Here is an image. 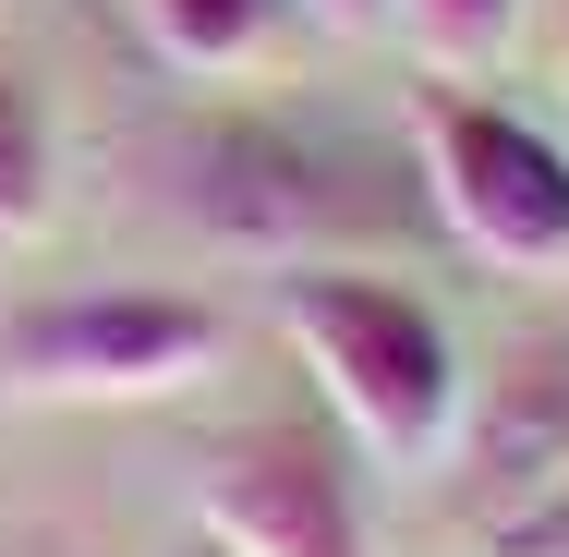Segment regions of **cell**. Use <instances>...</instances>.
<instances>
[{"label": "cell", "instance_id": "1", "mask_svg": "<svg viewBox=\"0 0 569 557\" xmlns=\"http://www.w3.org/2000/svg\"><path fill=\"white\" fill-rule=\"evenodd\" d=\"M146 170H158V195L207 242L279 255V267H328V255H363V242H412V230L437 219L363 146L316 133V121H279V110H182L146 146Z\"/></svg>", "mask_w": 569, "mask_h": 557}, {"label": "cell", "instance_id": "2", "mask_svg": "<svg viewBox=\"0 0 569 557\" xmlns=\"http://www.w3.org/2000/svg\"><path fill=\"white\" fill-rule=\"evenodd\" d=\"M279 339L303 351L316 400L340 412V437H363L388 473H437L460 448V339L412 279H376L363 255L328 267H279Z\"/></svg>", "mask_w": 569, "mask_h": 557}, {"label": "cell", "instance_id": "3", "mask_svg": "<svg viewBox=\"0 0 569 557\" xmlns=\"http://www.w3.org/2000/svg\"><path fill=\"white\" fill-rule=\"evenodd\" d=\"M230 351V316L182 279H98L49 291L0 328V388L12 400H170Z\"/></svg>", "mask_w": 569, "mask_h": 557}, {"label": "cell", "instance_id": "4", "mask_svg": "<svg viewBox=\"0 0 569 557\" xmlns=\"http://www.w3.org/2000/svg\"><path fill=\"white\" fill-rule=\"evenodd\" d=\"M412 182H425V207L449 230L460 255H485V267H569V146L546 121L497 110V98H472V86H425L412 98Z\"/></svg>", "mask_w": 569, "mask_h": 557}, {"label": "cell", "instance_id": "5", "mask_svg": "<svg viewBox=\"0 0 569 557\" xmlns=\"http://www.w3.org/2000/svg\"><path fill=\"white\" fill-rule=\"evenodd\" d=\"M194 521L230 557H363L351 460L316 425H230L194 473Z\"/></svg>", "mask_w": 569, "mask_h": 557}, {"label": "cell", "instance_id": "6", "mask_svg": "<svg viewBox=\"0 0 569 557\" xmlns=\"http://www.w3.org/2000/svg\"><path fill=\"white\" fill-rule=\"evenodd\" d=\"M558 485H569V339H533V351H509V376H485V400H472L460 497H472L497 534H521L533 497H558Z\"/></svg>", "mask_w": 569, "mask_h": 557}, {"label": "cell", "instance_id": "7", "mask_svg": "<svg viewBox=\"0 0 569 557\" xmlns=\"http://www.w3.org/2000/svg\"><path fill=\"white\" fill-rule=\"evenodd\" d=\"M61 207V146H49V110H37V86L0 61V242H37Z\"/></svg>", "mask_w": 569, "mask_h": 557}, {"label": "cell", "instance_id": "8", "mask_svg": "<svg viewBox=\"0 0 569 557\" xmlns=\"http://www.w3.org/2000/svg\"><path fill=\"white\" fill-rule=\"evenodd\" d=\"M388 12H400L412 61H425V73H449V86L497 73V61H509V37H521V0H388Z\"/></svg>", "mask_w": 569, "mask_h": 557}, {"label": "cell", "instance_id": "9", "mask_svg": "<svg viewBox=\"0 0 569 557\" xmlns=\"http://www.w3.org/2000/svg\"><path fill=\"white\" fill-rule=\"evenodd\" d=\"M133 12L182 73H242L267 49V24H279V0H133Z\"/></svg>", "mask_w": 569, "mask_h": 557}, {"label": "cell", "instance_id": "10", "mask_svg": "<svg viewBox=\"0 0 569 557\" xmlns=\"http://www.w3.org/2000/svg\"><path fill=\"white\" fill-rule=\"evenodd\" d=\"M316 12H328V24H351V37H363V24H388V0H316Z\"/></svg>", "mask_w": 569, "mask_h": 557}, {"label": "cell", "instance_id": "11", "mask_svg": "<svg viewBox=\"0 0 569 557\" xmlns=\"http://www.w3.org/2000/svg\"><path fill=\"white\" fill-rule=\"evenodd\" d=\"M158 557H230V546H219V534H207V521H194V534H170V546H158Z\"/></svg>", "mask_w": 569, "mask_h": 557}, {"label": "cell", "instance_id": "12", "mask_svg": "<svg viewBox=\"0 0 569 557\" xmlns=\"http://www.w3.org/2000/svg\"><path fill=\"white\" fill-rule=\"evenodd\" d=\"M0 557H61V546H0Z\"/></svg>", "mask_w": 569, "mask_h": 557}]
</instances>
